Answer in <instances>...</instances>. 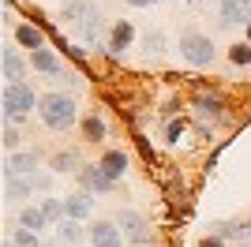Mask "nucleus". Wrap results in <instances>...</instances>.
Listing matches in <instances>:
<instances>
[{
    "label": "nucleus",
    "instance_id": "a878e982",
    "mask_svg": "<svg viewBox=\"0 0 251 247\" xmlns=\"http://www.w3.org/2000/svg\"><path fill=\"white\" fill-rule=\"evenodd\" d=\"M184 131H188V124H184V120H169L165 124V139H169V143H180Z\"/></svg>",
    "mask_w": 251,
    "mask_h": 247
},
{
    "label": "nucleus",
    "instance_id": "bb28decb",
    "mask_svg": "<svg viewBox=\"0 0 251 247\" xmlns=\"http://www.w3.org/2000/svg\"><path fill=\"white\" fill-rule=\"evenodd\" d=\"M19 143H23V135L15 131V124H8V127H4V146L15 154V150H19Z\"/></svg>",
    "mask_w": 251,
    "mask_h": 247
},
{
    "label": "nucleus",
    "instance_id": "0eeeda50",
    "mask_svg": "<svg viewBox=\"0 0 251 247\" xmlns=\"http://www.w3.org/2000/svg\"><path fill=\"white\" fill-rule=\"evenodd\" d=\"M52 176L49 173H30V176H15V180H8V198L15 202V198L30 195V191H49Z\"/></svg>",
    "mask_w": 251,
    "mask_h": 247
},
{
    "label": "nucleus",
    "instance_id": "dca6fc26",
    "mask_svg": "<svg viewBox=\"0 0 251 247\" xmlns=\"http://www.w3.org/2000/svg\"><path fill=\"white\" fill-rule=\"evenodd\" d=\"M98 165H101V173L116 184V180L127 173V154H124V150H105V157H101Z\"/></svg>",
    "mask_w": 251,
    "mask_h": 247
},
{
    "label": "nucleus",
    "instance_id": "b1692460",
    "mask_svg": "<svg viewBox=\"0 0 251 247\" xmlns=\"http://www.w3.org/2000/svg\"><path fill=\"white\" fill-rule=\"evenodd\" d=\"M42 214L60 225V221H64V198H42Z\"/></svg>",
    "mask_w": 251,
    "mask_h": 247
},
{
    "label": "nucleus",
    "instance_id": "39448f33",
    "mask_svg": "<svg viewBox=\"0 0 251 247\" xmlns=\"http://www.w3.org/2000/svg\"><path fill=\"white\" fill-rule=\"evenodd\" d=\"M116 225H120V232H124V244H131V247H147L150 240V225H147V217H139L135 210H116V217H113Z\"/></svg>",
    "mask_w": 251,
    "mask_h": 247
},
{
    "label": "nucleus",
    "instance_id": "f03ea898",
    "mask_svg": "<svg viewBox=\"0 0 251 247\" xmlns=\"http://www.w3.org/2000/svg\"><path fill=\"white\" fill-rule=\"evenodd\" d=\"M38 116H42V124L49 127V131H68V127L79 120V105H75L72 94L52 90V94H45V98H42Z\"/></svg>",
    "mask_w": 251,
    "mask_h": 247
},
{
    "label": "nucleus",
    "instance_id": "a211bd4d",
    "mask_svg": "<svg viewBox=\"0 0 251 247\" xmlns=\"http://www.w3.org/2000/svg\"><path fill=\"white\" fill-rule=\"evenodd\" d=\"M19 225L30 228V232H42V228L49 225V217L42 214V206H23L19 210Z\"/></svg>",
    "mask_w": 251,
    "mask_h": 247
},
{
    "label": "nucleus",
    "instance_id": "f8f14e48",
    "mask_svg": "<svg viewBox=\"0 0 251 247\" xmlns=\"http://www.w3.org/2000/svg\"><path fill=\"white\" fill-rule=\"evenodd\" d=\"M94 210V195L90 191H75V195L64 198V217H72V221H86Z\"/></svg>",
    "mask_w": 251,
    "mask_h": 247
},
{
    "label": "nucleus",
    "instance_id": "cd10ccee",
    "mask_svg": "<svg viewBox=\"0 0 251 247\" xmlns=\"http://www.w3.org/2000/svg\"><path fill=\"white\" fill-rule=\"evenodd\" d=\"M202 247H225V236H218V232H214V236L202 240Z\"/></svg>",
    "mask_w": 251,
    "mask_h": 247
},
{
    "label": "nucleus",
    "instance_id": "6e6552de",
    "mask_svg": "<svg viewBox=\"0 0 251 247\" xmlns=\"http://www.w3.org/2000/svg\"><path fill=\"white\" fill-rule=\"evenodd\" d=\"M90 247H124V232L116 221H94L90 225Z\"/></svg>",
    "mask_w": 251,
    "mask_h": 247
},
{
    "label": "nucleus",
    "instance_id": "20e7f679",
    "mask_svg": "<svg viewBox=\"0 0 251 247\" xmlns=\"http://www.w3.org/2000/svg\"><path fill=\"white\" fill-rule=\"evenodd\" d=\"M180 56H184L188 64H195V68H210L214 56H218V49H214V41H210L206 34L184 30L180 34Z\"/></svg>",
    "mask_w": 251,
    "mask_h": 247
},
{
    "label": "nucleus",
    "instance_id": "7ed1b4c3",
    "mask_svg": "<svg viewBox=\"0 0 251 247\" xmlns=\"http://www.w3.org/2000/svg\"><path fill=\"white\" fill-rule=\"evenodd\" d=\"M0 105H4V120L15 124V120H23V116H30L34 109L42 105V98L34 94L30 82H8L4 94H0Z\"/></svg>",
    "mask_w": 251,
    "mask_h": 247
},
{
    "label": "nucleus",
    "instance_id": "412c9836",
    "mask_svg": "<svg viewBox=\"0 0 251 247\" xmlns=\"http://www.w3.org/2000/svg\"><path fill=\"white\" fill-rule=\"evenodd\" d=\"M83 135L90 139V143H101V139H105V120H101V116H94V113L83 116Z\"/></svg>",
    "mask_w": 251,
    "mask_h": 247
},
{
    "label": "nucleus",
    "instance_id": "1a4fd4ad",
    "mask_svg": "<svg viewBox=\"0 0 251 247\" xmlns=\"http://www.w3.org/2000/svg\"><path fill=\"white\" fill-rule=\"evenodd\" d=\"M218 23H221V26L251 23V0H221V4H218Z\"/></svg>",
    "mask_w": 251,
    "mask_h": 247
},
{
    "label": "nucleus",
    "instance_id": "2eb2a0df",
    "mask_svg": "<svg viewBox=\"0 0 251 247\" xmlns=\"http://www.w3.org/2000/svg\"><path fill=\"white\" fill-rule=\"evenodd\" d=\"M15 41H19L23 49H45V30L42 26H34V23H19V26H15Z\"/></svg>",
    "mask_w": 251,
    "mask_h": 247
},
{
    "label": "nucleus",
    "instance_id": "4be33fe9",
    "mask_svg": "<svg viewBox=\"0 0 251 247\" xmlns=\"http://www.w3.org/2000/svg\"><path fill=\"white\" fill-rule=\"evenodd\" d=\"M143 49H147V56L165 52V34H161V30H147V38H143Z\"/></svg>",
    "mask_w": 251,
    "mask_h": 247
},
{
    "label": "nucleus",
    "instance_id": "4468645a",
    "mask_svg": "<svg viewBox=\"0 0 251 247\" xmlns=\"http://www.w3.org/2000/svg\"><path fill=\"white\" fill-rule=\"evenodd\" d=\"M191 105H195V113H199V116H206V120H225V101H221L218 94L199 90Z\"/></svg>",
    "mask_w": 251,
    "mask_h": 247
},
{
    "label": "nucleus",
    "instance_id": "ddd939ff",
    "mask_svg": "<svg viewBox=\"0 0 251 247\" xmlns=\"http://www.w3.org/2000/svg\"><path fill=\"white\" fill-rule=\"evenodd\" d=\"M131 41H135V30H131V23H127V19H116L113 26H109V45H105V49L113 52V56H120V52H124Z\"/></svg>",
    "mask_w": 251,
    "mask_h": 247
},
{
    "label": "nucleus",
    "instance_id": "c85d7f7f",
    "mask_svg": "<svg viewBox=\"0 0 251 247\" xmlns=\"http://www.w3.org/2000/svg\"><path fill=\"white\" fill-rule=\"evenodd\" d=\"M131 8H154V4H161V0H127Z\"/></svg>",
    "mask_w": 251,
    "mask_h": 247
},
{
    "label": "nucleus",
    "instance_id": "423d86ee",
    "mask_svg": "<svg viewBox=\"0 0 251 247\" xmlns=\"http://www.w3.org/2000/svg\"><path fill=\"white\" fill-rule=\"evenodd\" d=\"M30 68H34V72H42V75H49V79L75 82V75H68V72H64L60 56H56L52 49H38V52H30Z\"/></svg>",
    "mask_w": 251,
    "mask_h": 247
},
{
    "label": "nucleus",
    "instance_id": "f257e3e1",
    "mask_svg": "<svg viewBox=\"0 0 251 247\" xmlns=\"http://www.w3.org/2000/svg\"><path fill=\"white\" fill-rule=\"evenodd\" d=\"M60 19L79 34V41H98V34H101V11L90 0H68L60 8Z\"/></svg>",
    "mask_w": 251,
    "mask_h": 247
},
{
    "label": "nucleus",
    "instance_id": "9b49d317",
    "mask_svg": "<svg viewBox=\"0 0 251 247\" xmlns=\"http://www.w3.org/2000/svg\"><path fill=\"white\" fill-rule=\"evenodd\" d=\"M34 169H38V154H34V150H15V154H8V161H4V176H8V180L30 176Z\"/></svg>",
    "mask_w": 251,
    "mask_h": 247
},
{
    "label": "nucleus",
    "instance_id": "c756f323",
    "mask_svg": "<svg viewBox=\"0 0 251 247\" xmlns=\"http://www.w3.org/2000/svg\"><path fill=\"white\" fill-rule=\"evenodd\" d=\"M248 45H251V23H248Z\"/></svg>",
    "mask_w": 251,
    "mask_h": 247
},
{
    "label": "nucleus",
    "instance_id": "f3484780",
    "mask_svg": "<svg viewBox=\"0 0 251 247\" xmlns=\"http://www.w3.org/2000/svg\"><path fill=\"white\" fill-rule=\"evenodd\" d=\"M23 75H26L23 56L15 49H4V79H8V82H23Z\"/></svg>",
    "mask_w": 251,
    "mask_h": 247
},
{
    "label": "nucleus",
    "instance_id": "6ab92c4d",
    "mask_svg": "<svg viewBox=\"0 0 251 247\" xmlns=\"http://www.w3.org/2000/svg\"><path fill=\"white\" fill-rule=\"evenodd\" d=\"M56 240H60V244H79V240H83V221L64 217L60 225H56Z\"/></svg>",
    "mask_w": 251,
    "mask_h": 247
},
{
    "label": "nucleus",
    "instance_id": "2f4dec72",
    "mask_svg": "<svg viewBox=\"0 0 251 247\" xmlns=\"http://www.w3.org/2000/svg\"><path fill=\"white\" fill-rule=\"evenodd\" d=\"M240 247H251V244H240Z\"/></svg>",
    "mask_w": 251,
    "mask_h": 247
},
{
    "label": "nucleus",
    "instance_id": "9d476101",
    "mask_svg": "<svg viewBox=\"0 0 251 247\" xmlns=\"http://www.w3.org/2000/svg\"><path fill=\"white\" fill-rule=\"evenodd\" d=\"M79 184H83V191H90V195H109V191H113V180L101 173V165H83V169H79Z\"/></svg>",
    "mask_w": 251,
    "mask_h": 247
},
{
    "label": "nucleus",
    "instance_id": "393cba45",
    "mask_svg": "<svg viewBox=\"0 0 251 247\" xmlns=\"http://www.w3.org/2000/svg\"><path fill=\"white\" fill-rule=\"evenodd\" d=\"M229 60H232V64H251V45H248V41L229 45Z\"/></svg>",
    "mask_w": 251,
    "mask_h": 247
},
{
    "label": "nucleus",
    "instance_id": "5701e85b",
    "mask_svg": "<svg viewBox=\"0 0 251 247\" xmlns=\"http://www.w3.org/2000/svg\"><path fill=\"white\" fill-rule=\"evenodd\" d=\"M11 244L15 247H42V240H38V232H30V228H15V232H11Z\"/></svg>",
    "mask_w": 251,
    "mask_h": 247
},
{
    "label": "nucleus",
    "instance_id": "aec40b11",
    "mask_svg": "<svg viewBox=\"0 0 251 247\" xmlns=\"http://www.w3.org/2000/svg\"><path fill=\"white\" fill-rule=\"evenodd\" d=\"M52 169H56V173H79L83 165H79V154H75V150H60V154L52 157Z\"/></svg>",
    "mask_w": 251,
    "mask_h": 247
},
{
    "label": "nucleus",
    "instance_id": "7c9ffc66",
    "mask_svg": "<svg viewBox=\"0 0 251 247\" xmlns=\"http://www.w3.org/2000/svg\"><path fill=\"white\" fill-rule=\"evenodd\" d=\"M4 247H15V244H11V240H4Z\"/></svg>",
    "mask_w": 251,
    "mask_h": 247
}]
</instances>
